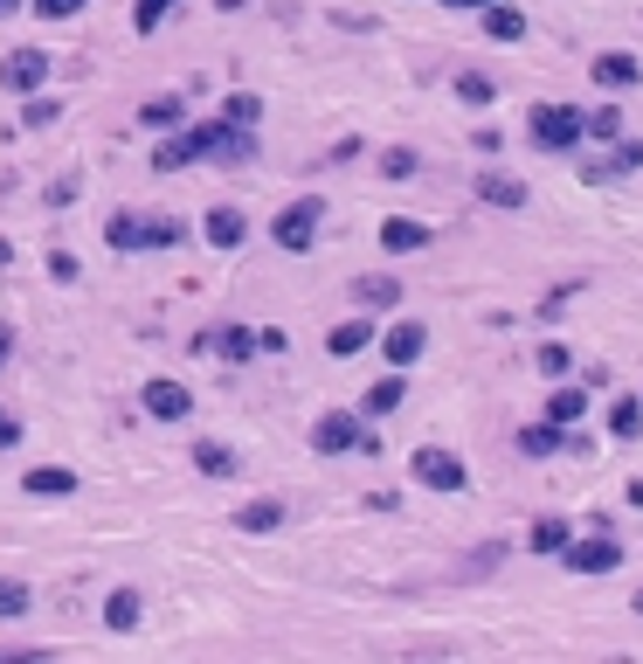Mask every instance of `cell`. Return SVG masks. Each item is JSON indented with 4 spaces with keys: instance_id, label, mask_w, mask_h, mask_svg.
<instances>
[{
    "instance_id": "cell-28",
    "label": "cell",
    "mask_w": 643,
    "mask_h": 664,
    "mask_svg": "<svg viewBox=\"0 0 643 664\" xmlns=\"http://www.w3.org/2000/svg\"><path fill=\"white\" fill-rule=\"evenodd\" d=\"M353 298H361L367 312H388L394 298H402V284H394V277H353Z\"/></svg>"
},
{
    "instance_id": "cell-7",
    "label": "cell",
    "mask_w": 643,
    "mask_h": 664,
    "mask_svg": "<svg viewBox=\"0 0 643 664\" xmlns=\"http://www.w3.org/2000/svg\"><path fill=\"white\" fill-rule=\"evenodd\" d=\"M408 471H415V485H429V491H464V485H470L464 458H457V450H443V443H423Z\"/></svg>"
},
{
    "instance_id": "cell-21",
    "label": "cell",
    "mask_w": 643,
    "mask_h": 664,
    "mask_svg": "<svg viewBox=\"0 0 643 664\" xmlns=\"http://www.w3.org/2000/svg\"><path fill=\"white\" fill-rule=\"evenodd\" d=\"M139 588H111V602H104V630H139Z\"/></svg>"
},
{
    "instance_id": "cell-10",
    "label": "cell",
    "mask_w": 643,
    "mask_h": 664,
    "mask_svg": "<svg viewBox=\"0 0 643 664\" xmlns=\"http://www.w3.org/2000/svg\"><path fill=\"white\" fill-rule=\"evenodd\" d=\"M28 499H77V471L70 464H35L28 478H22Z\"/></svg>"
},
{
    "instance_id": "cell-40",
    "label": "cell",
    "mask_w": 643,
    "mask_h": 664,
    "mask_svg": "<svg viewBox=\"0 0 643 664\" xmlns=\"http://www.w3.org/2000/svg\"><path fill=\"white\" fill-rule=\"evenodd\" d=\"M77 195H84V180H77V174L49 180V208H70V201H77Z\"/></svg>"
},
{
    "instance_id": "cell-4",
    "label": "cell",
    "mask_w": 643,
    "mask_h": 664,
    "mask_svg": "<svg viewBox=\"0 0 643 664\" xmlns=\"http://www.w3.org/2000/svg\"><path fill=\"white\" fill-rule=\"evenodd\" d=\"M526 139H533L540 153H567V146H581V111L575 104H533Z\"/></svg>"
},
{
    "instance_id": "cell-23",
    "label": "cell",
    "mask_w": 643,
    "mask_h": 664,
    "mask_svg": "<svg viewBox=\"0 0 643 664\" xmlns=\"http://www.w3.org/2000/svg\"><path fill=\"white\" fill-rule=\"evenodd\" d=\"M236 526H242V534H277V526H283V499H250L236 512Z\"/></svg>"
},
{
    "instance_id": "cell-36",
    "label": "cell",
    "mask_w": 643,
    "mask_h": 664,
    "mask_svg": "<svg viewBox=\"0 0 643 664\" xmlns=\"http://www.w3.org/2000/svg\"><path fill=\"white\" fill-rule=\"evenodd\" d=\"M166 8H174V0H139V8H131V28H139V35H153V28L166 22Z\"/></svg>"
},
{
    "instance_id": "cell-12",
    "label": "cell",
    "mask_w": 643,
    "mask_h": 664,
    "mask_svg": "<svg viewBox=\"0 0 643 664\" xmlns=\"http://www.w3.org/2000/svg\"><path fill=\"white\" fill-rule=\"evenodd\" d=\"M589 77L602 90H630L643 77V63H636V55H622V49H609V55H595V63H589Z\"/></svg>"
},
{
    "instance_id": "cell-18",
    "label": "cell",
    "mask_w": 643,
    "mask_h": 664,
    "mask_svg": "<svg viewBox=\"0 0 643 664\" xmlns=\"http://www.w3.org/2000/svg\"><path fill=\"white\" fill-rule=\"evenodd\" d=\"M484 35H491V42H519V35H526V14L513 8V0H484Z\"/></svg>"
},
{
    "instance_id": "cell-47",
    "label": "cell",
    "mask_w": 643,
    "mask_h": 664,
    "mask_svg": "<svg viewBox=\"0 0 643 664\" xmlns=\"http://www.w3.org/2000/svg\"><path fill=\"white\" fill-rule=\"evenodd\" d=\"M443 8H484V0H443Z\"/></svg>"
},
{
    "instance_id": "cell-14",
    "label": "cell",
    "mask_w": 643,
    "mask_h": 664,
    "mask_svg": "<svg viewBox=\"0 0 643 664\" xmlns=\"http://www.w3.org/2000/svg\"><path fill=\"white\" fill-rule=\"evenodd\" d=\"M194 347H201V353H222V360H250V353H256V333H250V326H215V333H201Z\"/></svg>"
},
{
    "instance_id": "cell-29",
    "label": "cell",
    "mask_w": 643,
    "mask_h": 664,
    "mask_svg": "<svg viewBox=\"0 0 643 664\" xmlns=\"http://www.w3.org/2000/svg\"><path fill=\"white\" fill-rule=\"evenodd\" d=\"M581 139L616 146V139H622V111H609V104H602V111H581Z\"/></svg>"
},
{
    "instance_id": "cell-9",
    "label": "cell",
    "mask_w": 643,
    "mask_h": 664,
    "mask_svg": "<svg viewBox=\"0 0 643 664\" xmlns=\"http://www.w3.org/2000/svg\"><path fill=\"white\" fill-rule=\"evenodd\" d=\"M139 402H146V415H153V423H187V409H194V388H180V381H146L139 388Z\"/></svg>"
},
{
    "instance_id": "cell-43",
    "label": "cell",
    "mask_w": 643,
    "mask_h": 664,
    "mask_svg": "<svg viewBox=\"0 0 643 664\" xmlns=\"http://www.w3.org/2000/svg\"><path fill=\"white\" fill-rule=\"evenodd\" d=\"M470 146H478V153H499L505 139H499V125H478V131H470Z\"/></svg>"
},
{
    "instance_id": "cell-3",
    "label": "cell",
    "mask_w": 643,
    "mask_h": 664,
    "mask_svg": "<svg viewBox=\"0 0 643 664\" xmlns=\"http://www.w3.org/2000/svg\"><path fill=\"white\" fill-rule=\"evenodd\" d=\"M194 153L201 160H222V166H250L256 160V125H229V118L194 125Z\"/></svg>"
},
{
    "instance_id": "cell-2",
    "label": "cell",
    "mask_w": 643,
    "mask_h": 664,
    "mask_svg": "<svg viewBox=\"0 0 643 664\" xmlns=\"http://www.w3.org/2000/svg\"><path fill=\"white\" fill-rule=\"evenodd\" d=\"M312 450H318V458H346V450L381 458V429H367V415H353V409H326L312 423Z\"/></svg>"
},
{
    "instance_id": "cell-41",
    "label": "cell",
    "mask_w": 643,
    "mask_h": 664,
    "mask_svg": "<svg viewBox=\"0 0 643 664\" xmlns=\"http://www.w3.org/2000/svg\"><path fill=\"white\" fill-rule=\"evenodd\" d=\"M77 8H84V0H35V14H42V22H70Z\"/></svg>"
},
{
    "instance_id": "cell-39",
    "label": "cell",
    "mask_w": 643,
    "mask_h": 664,
    "mask_svg": "<svg viewBox=\"0 0 643 664\" xmlns=\"http://www.w3.org/2000/svg\"><path fill=\"white\" fill-rule=\"evenodd\" d=\"M49 277H55V284H77V277H84V263L70 256V250H49Z\"/></svg>"
},
{
    "instance_id": "cell-15",
    "label": "cell",
    "mask_w": 643,
    "mask_h": 664,
    "mask_svg": "<svg viewBox=\"0 0 643 664\" xmlns=\"http://www.w3.org/2000/svg\"><path fill=\"white\" fill-rule=\"evenodd\" d=\"M194 471H201V478H236L242 458L222 443V436H201V443H194Z\"/></svg>"
},
{
    "instance_id": "cell-5",
    "label": "cell",
    "mask_w": 643,
    "mask_h": 664,
    "mask_svg": "<svg viewBox=\"0 0 643 664\" xmlns=\"http://www.w3.org/2000/svg\"><path fill=\"white\" fill-rule=\"evenodd\" d=\"M318 222H326V201L305 195V201H291L283 215L270 222V236H277V250H291V256H305L312 242H318Z\"/></svg>"
},
{
    "instance_id": "cell-38",
    "label": "cell",
    "mask_w": 643,
    "mask_h": 664,
    "mask_svg": "<svg viewBox=\"0 0 643 664\" xmlns=\"http://www.w3.org/2000/svg\"><path fill=\"white\" fill-rule=\"evenodd\" d=\"M567 367H575V360H567V347H560V339H546V347H540V374L554 381V374H567Z\"/></svg>"
},
{
    "instance_id": "cell-34",
    "label": "cell",
    "mask_w": 643,
    "mask_h": 664,
    "mask_svg": "<svg viewBox=\"0 0 643 664\" xmlns=\"http://www.w3.org/2000/svg\"><path fill=\"white\" fill-rule=\"evenodd\" d=\"M222 118H229V125H256L263 118V98H256V90H236V98L222 104Z\"/></svg>"
},
{
    "instance_id": "cell-48",
    "label": "cell",
    "mask_w": 643,
    "mask_h": 664,
    "mask_svg": "<svg viewBox=\"0 0 643 664\" xmlns=\"http://www.w3.org/2000/svg\"><path fill=\"white\" fill-rule=\"evenodd\" d=\"M215 8H222V14H236V8H242V0H215Z\"/></svg>"
},
{
    "instance_id": "cell-37",
    "label": "cell",
    "mask_w": 643,
    "mask_h": 664,
    "mask_svg": "<svg viewBox=\"0 0 643 664\" xmlns=\"http://www.w3.org/2000/svg\"><path fill=\"white\" fill-rule=\"evenodd\" d=\"M55 118H63V104H55V98H28V104H22V125H35V131L55 125Z\"/></svg>"
},
{
    "instance_id": "cell-16",
    "label": "cell",
    "mask_w": 643,
    "mask_h": 664,
    "mask_svg": "<svg viewBox=\"0 0 643 664\" xmlns=\"http://www.w3.org/2000/svg\"><path fill=\"white\" fill-rule=\"evenodd\" d=\"M381 250H394V256H408V250H429V222L388 215V222H381Z\"/></svg>"
},
{
    "instance_id": "cell-45",
    "label": "cell",
    "mask_w": 643,
    "mask_h": 664,
    "mask_svg": "<svg viewBox=\"0 0 643 664\" xmlns=\"http://www.w3.org/2000/svg\"><path fill=\"white\" fill-rule=\"evenodd\" d=\"M622 499H630V505H643V478H630V491H622Z\"/></svg>"
},
{
    "instance_id": "cell-44",
    "label": "cell",
    "mask_w": 643,
    "mask_h": 664,
    "mask_svg": "<svg viewBox=\"0 0 643 664\" xmlns=\"http://www.w3.org/2000/svg\"><path fill=\"white\" fill-rule=\"evenodd\" d=\"M8 360H14V333L0 326V367H8Z\"/></svg>"
},
{
    "instance_id": "cell-46",
    "label": "cell",
    "mask_w": 643,
    "mask_h": 664,
    "mask_svg": "<svg viewBox=\"0 0 643 664\" xmlns=\"http://www.w3.org/2000/svg\"><path fill=\"white\" fill-rule=\"evenodd\" d=\"M8 263H14V242H8V236H0V271H8Z\"/></svg>"
},
{
    "instance_id": "cell-13",
    "label": "cell",
    "mask_w": 643,
    "mask_h": 664,
    "mask_svg": "<svg viewBox=\"0 0 643 664\" xmlns=\"http://www.w3.org/2000/svg\"><path fill=\"white\" fill-rule=\"evenodd\" d=\"M201 236L215 242V250H242V236H250V222H242V208H207Z\"/></svg>"
},
{
    "instance_id": "cell-42",
    "label": "cell",
    "mask_w": 643,
    "mask_h": 664,
    "mask_svg": "<svg viewBox=\"0 0 643 664\" xmlns=\"http://www.w3.org/2000/svg\"><path fill=\"white\" fill-rule=\"evenodd\" d=\"M14 443H22V415L0 409V450H14Z\"/></svg>"
},
{
    "instance_id": "cell-22",
    "label": "cell",
    "mask_w": 643,
    "mask_h": 664,
    "mask_svg": "<svg viewBox=\"0 0 643 664\" xmlns=\"http://www.w3.org/2000/svg\"><path fill=\"white\" fill-rule=\"evenodd\" d=\"M519 450H526V458H554V450H567V429L560 423H526L519 429Z\"/></svg>"
},
{
    "instance_id": "cell-49",
    "label": "cell",
    "mask_w": 643,
    "mask_h": 664,
    "mask_svg": "<svg viewBox=\"0 0 643 664\" xmlns=\"http://www.w3.org/2000/svg\"><path fill=\"white\" fill-rule=\"evenodd\" d=\"M14 8H22V0H0V14H14Z\"/></svg>"
},
{
    "instance_id": "cell-20",
    "label": "cell",
    "mask_w": 643,
    "mask_h": 664,
    "mask_svg": "<svg viewBox=\"0 0 643 664\" xmlns=\"http://www.w3.org/2000/svg\"><path fill=\"white\" fill-rule=\"evenodd\" d=\"M478 201H491V208H526V180H513V174H478Z\"/></svg>"
},
{
    "instance_id": "cell-25",
    "label": "cell",
    "mask_w": 643,
    "mask_h": 664,
    "mask_svg": "<svg viewBox=\"0 0 643 664\" xmlns=\"http://www.w3.org/2000/svg\"><path fill=\"white\" fill-rule=\"evenodd\" d=\"M581 409H589V388H554L546 394V423H560V429H575Z\"/></svg>"
},
{
    "instance_id": "cell-32",
    "label": "cell",
    "mask_w": 643,
    "mask_h": 664,
    "mask_svg": "<svg viewBox=\"0 0 643 664\" xmlns=\"http://www.w3.org/2000/svg\"><path fill=\"white\" fill-rule=\"evenodd\" d=\"M567 540H575V534H567V519H554V512H546V519L533 526V554H560Z\"/></svg>"
},
{
    "instance_id": "cell-24",
    "label": "cell",
    "mask_w": 643,
    "mask_h": 664,
    "mask_svg": "<svg viewBox=\"0 0 643 664\" xmlns=\"http://www.w3.org/2000/svg\"><path fill=\"white\" fill-rule=\"evenodd\" d=\"M636 166H643V146L630 139V146H616L602 166H581V180H622V174H636Z\"/></svg>"
},
{
    "instance_id": "cell-50",
    "label": "cell",
    "mask_w": 643,
    "mask_h": 664,
    "mask_svg": "<svg viewBox=\"0 0 643 664\" xmlns=\"http://www.w3.org/2000/svg\"><path fill=\"white\" fill-rule=\"evenodd\" d=\"M630 610H636V616H643V588H636V602H630Z\"/></svg>"
},
{
    "instance_id": "cell-35",
    "label": "cell",
    "mask_w": 643,
    "mask_h": 664,
    "mask_svg": "<svg viewBox=\"0 0 643 664\" xmlns=\"http://www.w3.org/2000/svg\"><path fill=\"white\" fill-rule=\"evenodd\" d=\"M415 166H423V160H415L408 146H388V153H381V174H388V180H408Z\"/></svg>"
},
{
    "instance_id": "cell-11",
    "label": "cell",
    "mask_w": 643,
    "mask_h": 664,
    "mask_svg": "<svg viewBox=\"0 0 643 664\" xmlns=\"http://www.w3.org/2000/svg\"><path fill=\"white\" fill-rule=\"evenodd\" d=\"M381 347H388V360H394V367H415V360L429 353V326L402 318V326H388V339H381Z\"/></svg>"
},
{
    "instance_id": "cell-31",
    "label": "cell",
    "mask_w": 643,
    "mask_h": 664,
    "mask_svg": "<svg viewBox=\"0 0 643 664\" xmlns=\"http://www.w3.org/2000/svg\"><path fill=\"white\" fill-rule=\"evenodd\" d=\"M35 610V596H28V581H14V575H0V623H14V616H28Z\"/></svg>"
},
{
    "instance_id": "cell-30",
    "label": "cell",
    "mask_w": 643,
    "mask_h": 664,
    "mask_svg": "<svg viewBox=\"0 0 643 664\" xmlns=\"http://www.w3.org/2000/svg\"><path fill=\"white\" fill-rule=\"evenodd\" d=\"M139 125H153V131H174V125H187V98H153L139 111Z\"/></svg>"
},
{
    "instance_id": "cell-33",
    "label": "cell",
    "mask_w": 643,
    "mask_h": 664,
    "mask_svg": "<svg viewBox=\"0 0 643 664\" xmlns=\"http://www.w3.org/2000/svg\"><path fill=\"white\" fill-rule=\"evenodd\" d=\"M457 98H464V104H491V98H499V84H491L484 70H464V77H457Z\"/></svg>"
},
{
    "instance_id": "cell-27",
    "label": "cell",
    "mask_w": 643,
    "mask_h": 664,
    "mask_svg": "<svg viewBox=\"0 0 643 664\" xmlns=\"http://www.w3.org/2000/svg\"><path fill=\"white\" fill-rule=\"evenodd\" d=\"M609 436H616V443H636V436H643V402H636V394L609 402Z\"/></svg>"
},
{
    "instance_id": "cell-26",
    "label": "cell",
    "mask_w": 643,
    "mask_h": 664,
    "mask_svg": "<svg viewBox=\"0 0 643 664\" xmlns=\"http://www.w3.org/2000/svg\"><path fill=\"white\" fill-rule=\"evenodd\" d=\"M402 394H408V381H402V374H381V381L367 388L361 415H394V409H402Z\"/></svg>"
},
{
    "instance_id": "cell-8",
    "label": "cell",
    "mask_w": 643,
    "mask_h": 664,
    "mask_svg": "<svg viewBox=\"0 0 643 664\" xmlns=\"http://www.w3.org/2000/svg\"><path fill=\"white\" fill-rule=\"evenodd\" d=\"M0 84H8L14 98H35V90L49 84V49H14L8 63H0Z\"/></svg>"
},
{
    "instance_id": "cell-1",
    "label": "cell",
    "mask_w": 643,
    "mask_h": 664,
    "mask_svg": "<svg viewBox=\"0 0 643 664\" xmlns=\"http://www.w3.org/2000/svg\"><path fill=\"white\" fill-rule=\"evenodd\" d=\"M104 242H111L118 256L174 250V242H187V222H174V215H131V208H118V215L104 222Z\"/></svg>"
},
{
    "instance_id": "cell-19",
    "label": "cell",
    "mask_w": 643,
    "mask_h": 664,
    "mask_svg": "<svg viewBox=\"0 0 643 664\" xmlns=\"http://www.w3.org/2000/svg\"><path fill=\"white\" fill-rule=\"evenodd\" d=\"M367 347H374V326H367V318H346V326L326 333V353H339V360H353V353H367Z\"/></svg>"
},
{
    "instance_id": "cell-17",
    "label": "cell",
    "mask_w": 643,
    "mask_h": 664,
    "mask_svg": "<svg viewBox=\"0 0 643 664\" xmlns=\"http://www.w3.org/2000/svg\"><path fill=\"white\" fill-rule=\"evenodd\" d=\"M194 160H201V153H194V131H180V125L153 146V166H160V174H180V166H194Z\"/></svg>"
},
{
    "instance_id": "cell-6",
    "label": "cell",
    "mask_w": 643,
    "mask_h": 664,
    "mask_svg": "<svg viewBox=\"0 0 643 664\" xmlns=\"http://www.w3.org/2000/svg\"><path fill=\"white\" fill-rule=\"evenodd\" d=\"M560 561L575 567V575H616V567H622V547H616L609 526H595L589 540H567V547H560Z\"/></svg>"
}]
</instances>
